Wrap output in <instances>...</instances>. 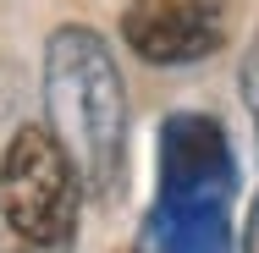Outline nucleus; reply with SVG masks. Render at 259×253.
Segmentation results:
<instances>
[{
    "label": "nucleus",
    "mask_w": 259,
    "mask_h": 253,
    "mask_svg": "<svg viewBox=\"0 0 259 253\" xmlns=\"http://www.w3.org/2000/svg\"><path fill=\"white\" fill-rule=\"evenodd\" d=\"M45 127L66 149L83 198L116 204L127 187V143H133V110L116 50L100 28L61 22L45 39Z\"/></svg>",
    "instance_id": "f257e3e1"
},
{
    "label": "nucleus",
    "mask_w": 259,
    "mask_h": 253,
    "mask_svg": "<svg viewBox=\"0 0 259 253\" xmlns=\"http://www.w3.org/2000/svg\"><path fill=\"white\" fill-rule=\"evenodd\" d=\"M237 160L204 110H171L160 127V198L144 253H232Z\"/></svg>",
    "instance_id": "f03ea898"
},
{
    "label": "nucleus",
    "mask_w": 259,
    "mask_h": 253,
    "mask_svg": "<svg viewBox=\"0 0 259 253\" xmlns=\"http://www.w3.org/2000/svg\"><path fill=\"white\" fill-rule=\"evenodd\" d=\"M83 182L45 121H22L0 154V253H72Z\"/></svg>",
    "instance_id": "7ed1b4c3"
},
{
    "label": "nucleus",
    "mask_w": 259,
    "mask_h": 253,
    "mask_svg": "<svg viewBox=\"0 0 259 253\" xmlns=\"http://www.w3.org/2000/svg\"><path fill=\"white\" fill-rule=\"evenodd\" d=\"M237 0H127L121 39L149 66H199L232 44Z\"/></svg>",
    "instance_id": "20e7f679"
},
{
    "label": "nucleus",
    "mask_w": 259,
    "mask_h": 253,
    "mask_svg": "<svg viewBox=\"0 0 259 253\" xmlns=\"http://www.w3.org/2000/svg\"><path fill=\"white\" fill-rule=\"evenodd\" d=\"M243 105H248V116H254V138H259V39L248 44V55H243Z\"/></svg>",
    "instance_id": "39448f33"
},
{
    "label": "nucleus",
    "mask_w": 259,
    "mask_h": 253,
    "mask_svg": "<svg viewBox=\"0 0 259 253\" xmlns=\"http://www.w3.org/2000/svg\"><path fill=\"white\" fill-rule=\"evenodd\" d=\"M237 253H259V193L248 198V215H243V242Z\"/></svg>",
    "instance_id": "423d86ee"
},
{
    "label": "nucleus",
    "mask_w": 259,
    "mask_h": 253,
    "mask_svg": "<svg viewBox=\"0 0 259 253\" xmlns=\"http://www.w3.org/2000/svg\"><path fill=\"white\" fill-rule=\"evenodd\" d=\"M138 253H144V248H138Z\"/></svg>",
    "instance_id": "0eeeda50"
}]
</instances>
